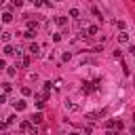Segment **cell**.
<instances>
[{
  "label": "cell",
  "mask_w": 135,
  "mask_h": 135,
  "mask_svg": "<svg viewBox=\"0 0 135 135\" xmlns=\"http://www.w3.org/2000/svg\"><path fill=\"white\" fill-rule=\"evenodd\" d=\"M133 122H135V112H133Z\"/></svg>",
  "instance_id": "27"
},
{
  "label": "cell",
  "mask_w": 135,
  "mask_h": 135,
  "mask_svg": "<svg viewBox=\"0 0 135 135\" xmlns=\"http://www.w3.org/2000/svg\"><path fill=\"white\" fill-rule=\"evenodd\" d=\"M27 51H30L32 55H38V53H40V44H38V42H32V44L27 46Z\"/></svg>",
  "instance_id": "4"
},
{
  "label": "cell",
  "mask_w": 135,
  "mask_h": 135,
  "mask_svg": "<svg viewBox=\"0 0 135 135\" xmlns=\"http://www.w3.org/2000/svg\"><path fill=\"white\" fill-rule=\"evenodd\" d=\"M118 42H129V34H127L124 30H122V32L118 34Z\"/></svg>",
  "instance_id": "11"
},
{
  "label": "cell",
  "mask_w": 135,
  "mask_h": 135,
  "mask_svg": "<svg viewBox=\"0 0 135 135\" xmlns=\"http://www.w3.org/2000/svg\"><path fill=\"white\" fill-rule=\"evenodd\" d=\"M15 68H17V65H13V68H6V74H8V76H15V74H17V70H15Z\"/></svg>",
  "instance_id": "17"
},
{
  "label": "cell",
  "mask_w": 135,
  "mask_h": 135,
  "mask_svg": "<svg viewBox=\"0 0 135 135\" xmlns=\"http://www.w3.org/2000/svg\"><path fill=\"white\" fill-rule=\"evenodd\" d=\"M2 53H4V55H15V49H13L11 44H4V49H2Z\"/></svg>",
  "instance_id": "12"
},
{
  "label": "cell",
  "mask_w": 135,
  "mask_h": 135,
  "mask_svg": "<svg viewBox=\"0 0 135 135\" xmlns=\"http://www.w3.org/2000/svg\"><path fill=\"white\" fill-rule=\"evenodd\" d=\"M2 21H4V23H11V21H13V15H11L8 11H4V13H2Z\"/></svg>",
  "instance_id": "10"
},
{
  "label": "cell",
  "mask_w": 135,
  "mask_h": 135,
  "mask_svg": "<svg viewBox=\"0 0 135 135\" xmlns=\"http://www.w3.org/2000/svg\"><path fill=\"white\" fill-rule=\"evenodd\" d=\"M2 89H4V93H11V84H8V82H4V86H2Z\"/></svg>",
  "instance_id": "23"
},
{
  "label": "cell",
  "mask_w": 135,
  "mask_h": 135,
  "mask_svg": "<svg viewBox=\"0 0 135 135\" xmlns=\"http://www.w3.org/2000/svg\"><path fill=\"white\" fill-rule=\"evenodd\" d=\"M55 23H57V25H65V23H68V19H65V17H57V19H55Z\"/></svg>",
  "instance_id": "15"
},
{
  "label": "cell",
  "mask_w": 135,
  "mask_h": 135,
  "mask_svg": "<svg viewBox=\"0 0 135 135\" xmlns=\"http://www.w3.org/2000/svg\"><path fill=\"white\" fill-rule=\"evenodd\" d=\"M61 84H63V80H55V82H53V86H55V89H61Z\"/></svg>",
  "instance_id": "21"
},
{
  "label": "cell",
  "mask_w": 135,
  "mask_h": 135,
  "mask_svg": "<svg viewBox=\"0 0 135 135\" xmlns=\"http://www.w3.org/2000/svg\"><path fill=\"white\" fill-rule=\"evenodd\" d=\"M70 57H72V53H70V51H65V53L61 55V59H63V61H70Z\"/></svg>",
  "instance_id": "19"
},
{
  "label": "cell",
  "mask_w": 135,
  "mask_h": 135,
  "mask_svg": "<svg viewBox=\"0 0 135 135\" xmlns=\"http://www.w3.org/2000/svg\"><path fill=\"white\" fill-rule=\"evenodd\" d=\"M99 116H103V110H101V112H91V114H86V118H89V120H97Z\"/></svg>",
  "instance_id": "8"
},
{
  "label": "cell",
  "mask_w": 135,
  "mask_h": 135,
  "mask_svg": "<svg viewBox=\"0 0 135 135\" xmlns=\"http://www.w3.org/2000/svg\"><path fill=\"white\" fill-rule=\"evenodd\" d=\"M129 53H131V55L135 57V46H129Z\"/></svg>",
  "instance_id": "25"
},
{
  "label": "cell",
  "mask_w": 135,
  "mask_h": 135,
  "mask_svg": "<svg viewBox=\"0 0 135 135\" xmlns=\"http://www.w3.org/2000/svg\"><path fill=\"white\" fill-rule=\"evenodd\" d=\"M23 4V0H13V6H21Z\"/></svg>",
  "instance_id": "24"
},
{
  "label": "cell",
  "mask_w": 135,
  "mask_h": 135,
  "mask_svg": "<svg viewBox=\"0 0 135 135\" xmlns=\"http://www.w3.org/2000/svg\"><path fill=\"white\" fill-rule=\"evenodd\" d=\"M32 127H34V122H30V120H23L21 122V131H30Z\"/></svg>",
  "instance_id": "13"
},
{
  "label": "cell",
  "mask_w": 135,
  "mask_h": 135,
  "mask_svg": "<svg viewBox=\"0 0 135 135\" xmlns=\"http://www.w3.org/2000/svg\"><path fill=\"white\" fill-rule=\"evenodd\" d=\"M27 30H36V21H32V19H27Z\"/></svg>",
  "instance_id": "18"
},
{
  "label": "cell",
  "mask_w": 135,
  "mask_h": 135,
  "mask_svg": "<svg viewBox=\"0 0 135 135\" xmlns=\"http://www.w3.org/2000/svg\"><path fill=\"white\" fill-rule=\"evenodd\" d=\"M13 105H15V110H17V112H23V110H25V101H21V99H19V101H15Z\"/></svg>",
  "instance_id": "7"
},
{
  "label": "cell",
  "mask_w": 135,
  "mask_h": 135,
  "mask_svg": "<svg viewBox=\"0 0 135 135\" xmlns=\"http://www.w3.org/2000/svg\"><path fill=\"white\" fill-rule=\"evenodd\" d=\"M8 40H11V32H2V42L6 44Z\"/></svg>",
  "instance_id": "16"
},
{
  "label": "cell",
  "mask_w": 135,
  "mask_h": 135,
  "mask_svg": "<svg viewBox=\"0 0 135 135\" xmlns=\"http://www.w3.org/2000/svg\"><path fill=\"white\" fill-rule=\"evenodd\" d=\"M17 65H19V68H27V65H30V57H19V59H17Z\"/></svg>",
  "instance_id": "5"
},
{
  "label": "cell",
  "mask_w": 135,
  "mask_h": 135,
  "mask_svg": "<svg viewBox=\"0 0 135 135\" xmlns=\"http://www.w3.org/2000/svg\"><path fill=\"white\" fill-rule=\"evenodd\" d=\"M42 120H44V116H42V114H40V112H36V114H34V116H32V122H34V124H40V122H42Z\"/></svg>",
  "instance_id": "6"
},
{
  "label": "cell",
  "mask_w": 135,
  "mask_h": 135,
  "mask_svg": "<svg viewBox=\"0 0 135 135\" xmlns=\"http://www.w3.org/2000/svg\"><path fill=\"white\" fill-rule=\"evenodd\" d=\"M27 2H32V4H34V2H36V0H27Z\"/></svg>",
  "instance_id": "28"
},
{
  "label": "cell",
  "mask_w": 135,
  "mask_h": 135,
  "mask_svg": "<svg viewBox=\"0 0 135 135\" xmlns=\"http://www.w3.org/2000/svg\"><path fill=\"white\" fill-rule=\"evenodd\" d=\"M21 93H23V95H30V93H32V89H30V86H23V89H21Z\"/></svg>",
  "instance_id": "22"
},
{
  "label": "cell",
  "mask_w": 135,
  "mask_h": 135,
  "mask_svg": "<svg viewBox=\"0 0 135 135\" xmlns=\"http://www.w3.org/2000/svg\"><path fill=\"white\" fill-rule=\"evenodd\" d=\"M95 89H97L95 82H82V93H93Z\"/></svg>",
  "instance_id": "2"
},
{
  "label": "cell",
  "mask_w": 135,
  "mask_h": 135,
  "mask_svg": "<svg viewBox=\"0 0 135 135\" xmlns=\"http://www.w3.org/2000/svg\"><path fill=\"white\" fill-rule=\"evenodd\" d=\"M97 34H99L97 25H86V36H97Z\"/></svg>",
  "instance_id": "3"
},
{
  "label": "cell",
  "mask_w": 135,
  "mask_h": 135,
  "mask_svg": "<svg viewBox=\"0 0 135 135\" xmlns=\"http://www.w3.org/2000/svg\"><path fill=\"white\" fill-rule=\"evenodd\" d=\"M23 36H25V38H34V30H27Z\"/></svg>",
  "instance_id": "20"
},
{
  "label": "cell",
  "mask_w": 135,
  "mask_h": 135,
  "mask_svg": "<svg viewBox=\"0 0 135 135\" xmlns=\"http://www.w3.org/2000/svg\"><path fill=\"white\" fill-rule=\"evenodd\" d=\"M91 13H93V15H95V17L99 19V21L103 19V17H101V13H99V8H95V6H91Z\"/></svg>",
  "instance_id": "14"
},
{
  "label": "cell",
  "mask_w": 135,
  "mask_h": 135,
  "mask_svg": "<svg viewBox=\"0 0 135 135\" xmlns=\"http://www.w3.org/2000/svg\"><path fill=\"white\" fill-rule=\"evenodd\" d=\"M70 17H72V19H80V17H82V13H80L78 8H72V11H70Z\"/></svg>",
  "instance_id": "9"
},
{
  "label": "cell",
  "mask_w": 135,
  "mask_h": 135,
  "mask_svg": "<svg viewBox=\"0 0 135 135\" xmlns=\"http://www.w3.org/2000/svg\"><path fill=\"white\" fill-rule=\"evenodd\" d=\"M53 2H61V0H53Z\"/></svg>",
  "instance_id": "30"
},
{
  "label": "cell",
  "mask_w": 135,
  "mask_h": 135,
  "mask_svg": "<svg viewBox=\"0 0 135 135\" xmlns=\"http://www.w3.org/2000/svg\"><path fill=\"white\" fill-rule=\"evenodd\" d=\"M68 135H80V133H68Z\"/></svg>",
  "instance_id": "26"
},
{
  "label": "cell",
  "mask_w": 135,
  "mask_h": 135,
  "mask_svg": "<svg viewBox=\"0 0 135 135\" xmlns=\"http://www.w3.org/2000/svg\"><path fill=\"white\" fill-rule=\"evenodd\" d=\"M133 84H135V74H133Z\"/></svg>",
  "instance_id": "29"
},
{
  "label": "cell",
  "mask_w": 135,
  "mask_h": 135,
  "mask_svg": "<svg viewBox=\"0 0 135 135\" xmlns=\"http://www.w3.org/2000/svg\"><path fill=\"white\" fill-rule=\"evenodd\" d=\"M63 108H65V112H78V110H80V105H78L76 101H72V99L63 101Z\"/></svg>",
  "instance_id": "1"
}]
</instances>
